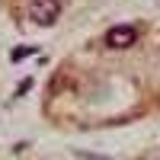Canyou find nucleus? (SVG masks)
I'll return each instance as SVG.
<instances>
[{"label":"nucleus","instance_id":"1","mask_svg":"<svg viewBox=\"0 0 160 160\" xmlns=\"http://www.w3.org/2000/svg\"><path fill=\"white\" fill-rule=\"evenodd\" d=\"M61 16V0H29V19L35 26H55Z\"/></svg>","mask_w":160,"mask_h":160},{"label":"nucleus","instance_id":"2","mask_svg":"<svg viewBox=\"0 0 160 160\" xmlns=\"http://www.w3.org/2000/svg\"><path fill=\"white\" fill-rule=\"evenodd\" d=\"M106 48H115V51H122V48H131L138 42V29L135 26H128V22H122V26H112L109 32H106Z\"/></svg>","mask_w":160,"mask_h":160},{"label":"nucleus","instance_id":"3","mask_svg":"<svg viewBox=\"0 0 160 160\" xmlns=\"http://www.w3.org/2000/svg\"><path fill=\"white\" fill-rule=\"evenodd\" d=\"M35 45H26V48H13V55H10V61H22V58H29V55H35Z\"/></svg>","mask_w":160,"mask_h":160},{"label":"nucleus","instance_id":"4","mask_svg":"<svg viewBox=\"0 0 160 160\" xmlns=\"http://www.w3.org/2000/svg\"><path fill=\"white\" fill-rule=\"evenodd\" d=\"M29 90H32V80H22V87L16 90V96H22V93H29Z\"/></svg>","mask_w":160,"mask_h":160}]
</instances>
